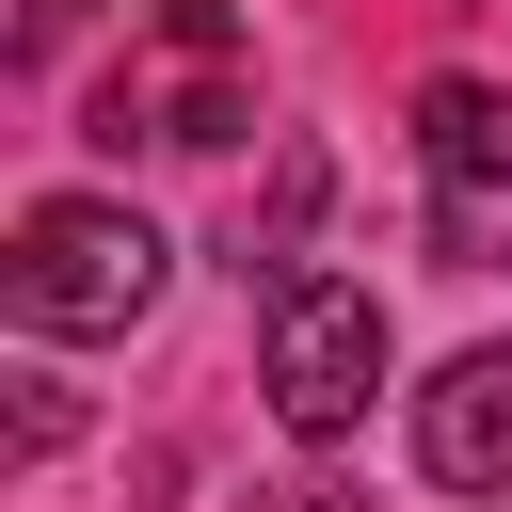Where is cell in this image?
<instances>
[{
  "mask_svg": "<svg viewBox=\"0 0 512 512\" xmlns=\"http://www.w3.org/2000/svg\"><path fill=\"white\" fill-rule=\"evenodd\" d=\"M304 224H320V144H272V208L240 224V272H256V288L304 272Z\"/></svg>",
  "mask_w": 512,
  "mask_h": 512,
  "instance_id": "cell-6",
  "label": "cell"
},
{
  "mask_svg": "<svg viewBox=\"0 0 512 512\" xmlns=\"http://www.w3.org/2000/svg\"><path fill=\"white\" fill-rule=\"evenodd\" d=\"M416 208L448 272H512V96L496 80H432L416 96Z\"/></svg>",
  "mask_w": 512,
  "mask_h": 512,
  "instance_id": "cell-3",
  "label": "cell"
},
{
  "mask_svg": "<svg viewBox=\"0 0 512 512\" xmlns=\"http://www.w3.org/2000/svg\"><path fill=\"white\" fill-rule=\"evenodd\" d=\"M160 224L144 208H112V192H48L32 224H16V256H0V304H16V336H128L144 304H160Z\"/></svg>",
  "mask_w": 512,
  "mask_h": 512,
  "instance_id": "cell-1",
  "label": "cell"
},
{
  "mask_svg": "<svg viewBox=\"0 0 512 512\" xmlns=\"http://www.w3.org/2000/svg\"><path fill=\"white\" fill-rule=\"evenodd\" d=\"M160 48H176V80L112 64L80 128H96V144H240V128H256V96H240V16H224V0H160Z\"/></svg>",
  "mask_w": 512,
  "mask_h": 512,
  "instance_id": "cell-4",
  "label": "cell"
},
{
  "mask_svg": "<svg viewBox=\"0 0 512 512\" xmlns=\"http://www.w3.org/2000/svg\"><path fill=\"white\" fill-rule=\"evenodd\" d=\"M64 432H80V400H64V384H48V368H16V464H48V448H64Z\"/></svg>",
  "mask_w": 512,
  "mask_h": 512,
  "instance_id": "cell-7",
  "label": "cell"
},
{
  "mask_svg": "<svg viewBox=\"0 0 512 512\" xmlns=\"http://www.w3.org/2000/svg\"><path fill=\"white\" fill-rule=\"evenodd\" d=\"M80 16H96V0H32V32H16V48H64Z\"/></svg>",
  "mask_w": 512,
  "mask_h": 512,
  "instance_id": "cell-8",
  "label": "cell"
},
{
  "mask_svg": "<svg viewBox=\"0 0 512 512\" xmlns=\"http://www.w3.org/2000/svg\"><path fill=\"white\" fill-rule=\"evenodd\" d=\"M256 384H272V416H288L304 448H336V432L384 400V304H368L352 272H272V288H256Z\"/></svg>",
  "mask_w": 512,
  "mask_h": 512,
  "instance_id": "cell-2",
  "label": "cell"
},
{
  "mask_svg": "<svg viewBox=\"0 0 512 512\" xmlns=\"http://www.w3.org/2000/svg\"><path fill=\"white\" fill-rule=\"evenodd\" d=\"M416 464L448 496H512V352H448L416 384Z\"/></svg>",
  "mask_w": 512,
  "mask_h": 512,
  "instance_id": "cell-5",
  "label": "cell"
}]
</instances>
